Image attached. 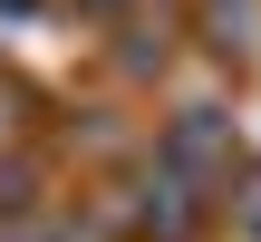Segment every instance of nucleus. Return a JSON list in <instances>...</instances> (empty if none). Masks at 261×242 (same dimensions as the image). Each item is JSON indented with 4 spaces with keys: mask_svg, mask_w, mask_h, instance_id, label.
<instances>
[{
    "mask_svg": "<svg viewBox=\"0 0 261 242\" xmlns=\"http://www.w3.org/2000/svg\"><path fill=\"white\" fill-rule=\"evenodd\" d=\"M0 242H58V233H48V223H10Z\"/></svg>",
    "mask_w": 261,
    "mask_h": 242,
    "instance_id": "f257e3e1",
    "label": "nucleus"
}]
</instances>
